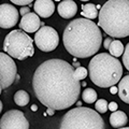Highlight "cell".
I'll use <instances>...</instances> for the list:
<instances>
[{
    "instance_id": "cell-28",
    "label": "cell",
    "mask_w": 129,
    "mask_h": 129,
    "mask_svg": "<svg viewBox=\"0 0 129 129\" xmlns=\"http://www.w3.org/2000/svg\"><path fill=\"white\" fill-rule=\"evenodd\" d=\"M54 112H55V110H53V109H51V108H47V111H46V113L48 115H54Z\"/></svg>"
},
{
    "instance_id": "cell-11",
    "label": "cell",
    "mask_w": 129,
    "mask_h": 129,
    "mask_svg": "<svg viewBox=\"0 0 129 129\" xmlns=\"http://www.w3.org/2000/svg\"><path fill=\"white\" fill-rule=\"evenodd\" d=\"M40 25H41V21L39 18V15L37 13H28L24 15L22 17V21L19 22V27L21 29L32 34L40 29Z\"/></svg>"
},
{
    "instance_id": "cell-34",
    "label": "cell",
    "mask_w": 129,
    "mask_h": 129,
    "mask_svg": "<svg viewBox=\"0 0 129 129\" xmlns=\"http://www.w3.org/2000/svg\"><path fill=\"white\" fill-rule=\"evenodd\" d=\"M55 1H60V0H55Z\"/></svg>"
},
{
    "instance_id": "cell-16",
    "label": "cell",
    "mask_w": 129,
    "mask_h": 129,
    "mask_svg": "<svg viewBox=\"0 0 129 129\" xmlns=\"http://www.w3.org/2000/svg\"><path fill=\"white\" fill-rule=\"evenodd\" d=\"M82 16L88 19H94L98 17V9L94 3H87V5L82 6Z\"/></svg>"
},
{
    "instance_id": "cell-12",
    "label": "cell",
    "mask_w": 129,
    "mask_h": 129,
    "mask_svg": "<svg viewBox=\"0 0 129 129\" xmlns=\"http://www.w3.org/2000/svg\"><path fill=\"white\" fill-rule=\"evenodd\" d=\"M34 9L39 16L47 18L53 15L55 11V5L53 0H36Z\"/></svg>"
},
{
    "instance_id": "cell-9",
    "label": "cell",
    "mask_w": 129,
    "mask_h": 129,
    "mask_svg": "<svg viewBox=\"0 0 129 129\" xmlns=\"http://www.w3.org/2000/svg\"><path fill=\"white\" fill-rule=\"evenodd\" d=\"M0 129H29V123L22 111L10 110L2 115Z\"/></svg>"
},
{
    "instance_id": "cell-4",
    "label": "cell",
    "mask_w": 129,
    "mask_h": 129,
    "mask_svg": "<svg viewBox=\"0 0 129 129\" xmlns=\"http://www.w3.org/2000/svg\"><path fill=\"white\" fill-rule=\"evenodd\" d=\"M88 73L95 85L107 88L114 86L123 75V66L119 60L108 53H100L91 58Z\"/></svg>"
},
{
    "instance_id": "cell-13",
    "label": "cell",
    "mask_w": 129,
    "mask_h": 129,
    "mask_svg": "<svg viewBox=\"0 0 129 129\" xmlns=\"http://www.w3.org/2000/svg\"><path fill=\"white\" fill-rule=\"evenodd\" d=\"M58 14L61 17L69 19L72 18L78 12V6L73 0H62L57 8Z\"/></svg>"
},
{
    "instance_id": "cell-25",
    "label": "cell",
    "mask_w": 129,
    "mask_h": 129,
    "mask_svg": "<svg viewBox=\"0 0 129 129\" xmlns=\"http://www.w3.org/2000/svg\"><path fill=\"white\" fill-rule=\"evenodd\" d=\"M19 13H21L23 16H24V15H26V14H28V13H30L29 7H27V6L22 7V8H21V10H19Z\"/></svg>"
},
{
    "instance_id": "cell-31",
    "label": "cell",
    "mask_w": 129,
    "mask_h": 129,
    "mask_svg": "<svg viewBox=\"0 0 129 129\" xmlns=\"http://www.w3.org/2000/svg\"><path fill=\"white\" fill-rule=\"evenodd\" d=\"M0 111H2V102H0Z\"/></svg>"
},
{
    "instance_id": "cell-27",
    "label": "cell",
    "mask_w": 129,
    "mask_h": 129,
    "mask_svg": "<svg viewBox=\"0 0 129 129\" xmlns=\"http://www.w3.org/2000/svg\"><path fill=\"white\" fill-rule=\"evenodd\" d=\"M110 91H111V94H113V95H115L116 92H118V88H116L115 87V85L114 86H112V87H110Z\"/></svg>"
},
{
    "instance_id": "cell-33",
    "label": "cell",
    "mask_w": 129,
    "mask_h": 129,
    "mask_svg": "<svg viewBox=\"0 0 129 129\" xmlns=\"http://www.w3.org/2000/svg\"><path fill=\"white\" fill-rule=\"evenodd\" d=\"M81 1H88V0H81Z\"/></svg>"
},
{
    "instance_id": "cell-23",
    "label": "cell",
    "mask_w": 129,
    "mask_h": 129,
    "mask_svg": "<svg viewBox=\"0 0 129 129\" xmlns=\"http://www.w3.org/2000/svg\"><path fill=\"white\" fill-rule=\"evenodd\" d=\"M14 5H18V6H28L34 1V0H11Z\"/></svg>"
},
{
    "instance_id": "cell-19",
    "label": "cell",
    "mask_w": 129,
    "mask_h": 129,
    "mask_svg": "<svg viewBox=\"0 0 129 129\" xmlns=\"http://www.w3.org/2000/svg\"><path fill=\"white\" fill-rule=\"evenodd\" d=\"M83 101L86 103H94L97 101V92L92 88H86L82 92Z\"/></svg>"
},
{
    "instance_id": "cell-1",
    "label": "cell",
    "mask_w": 129,
    "mask_h": 129,
    "mask_svg": "<svg viewBox=\"0 0 129 129\" xmlns=\"http://www.w3.org/2000/svg\"><path fill=\"white\" fill-rule=\"evenodd\" d=\"M32 88L43 106L59 111L73 106L81 92L73 67L62 59H48L40 64L34 73Z\"/></svg>"
},
{
    "instance_id": "cell-8",
    "label": "cell",
    "mask_w": 129,
    "mask_h": 129,
    "mask_svg": "<svg viewBox=\"0 0 129 129\" xmlns=\"http://www.w3.org/2000/svg\"><path fill=\"white\" fill-rule=\"evenodd\" d=\"M17 79V69L13 58L2 52L0 54V88L6 89Z\"/></svg>"
},
{
    "instance_id": "cell-22",
    "label": "cell",
    "mask_w": 129,
    "mask_h": 129,
    "mask_svg": "<svg viewBox=\"0 0 129 129\" xmlns=\"http://www.w3.org/2000/svg\"><path fill=\"white\" fill-rule=\"evenodd\" d=\"M123 62L125 64V68L129 71V43L125 47V52L123 54Z\"/></svg>"
},
{
    "instance_id": "cell-21",
    "label": "cell",
    "mask_w": 129,
    "mask_h": 129,
    "mask_svg": "<svg viewBox=\"0 0 129 129\" xmlns=\"http://www.w3.org/2000/svg\"><path fill=\"white\" fill-rule=\"evenodd\" d=\"M87 74H89L88 73V70L86 69V68H84V67H79V68H76V69L74 70V76H75V79L78 81L84 80L87 76Z\"/></svg>"
},
{
    "instance_id": "cell-7",
    "label": "cell",
    "mask_w": 129,
    "mask_h": 129,
    "mask_svg": "<svg viewBox=\"0 0 129 129\" xmlns=\"http://www.w3.org/2000/svg\"><path fill=\"white\" fill-rule=\"evenodd\" d=\"M35 42L42 52H52L59 44L58 34L53 27L42 26L35 35Z\"/></svg>"
},
{
    "instance_id": "cell-24",
    "label": "cell",
    "mask_w": 129,
    "mask_h": 129,
    "mask_svg": "<svg viewBox=\"0 0 129 129\" xmlns=\"http://www.w3.org/2000/svg\"><path fill=\"white\" fill-rule=\"evenodd\" d=\"M117 108H118L117 103H116V102H114V101H112V102H110V103H109V110H110V111H112V112H115V111H117Z\"/></svg>"
},
{
    "instance_id": "cell-32",
    "label": "cell",
    "mask_w": 129,
    "mask_h": 129,
    "mask_svg": "<svg viewBox=\"0 0 129 129\" xmlns=\"http://www.w3.org/2000/svg\"><path fill=\"white\" fill-rule=\"evenodd\" d=\"M118 129H129V127H123V128H118Z\"/></svg>"
},
{
    "instance_id": "cell-15",
    "label": "cell",
    "mask_w": 129,
    "mask_h": 129,
    "mask_svg": "<svg viewBox=\"0 0 129 129\" xmlns=\"http://www.w3.org/2000/svg\"><path fill=\"white\" fill-rule=\"evenodd\" d=\"M118 96L120 100L129 104V74L118 82Z\"/></svg>"
},
{
    "instance_id": "cell-3",
    "label": "cell",
    "mask_w": 129,
    "mask_h": 129,
    "mask_svg": "<svg viewBox=\"0 0 129 129\" xmlns=\"http://www.w3.org/2000/svg\"><path fill=\"white\" fill-rule=\"evenodd\" d=\"M98 26L114 38L129 36V0H109L99 12Z\"/></svg>"
},
{
    "instance_id": "cell-18",
    "label": "cell",
    "mask_w": 129,
    "mask_h": 129,
    "mask_svg": "<svg viewBox=\"0 0 129 129\" xmlns=\"http://www.w3.org/2000/svg\"><path fill=\"white\" fill-rule=\"evenodd\" d=\"M29 95H28V92L25 91V90H17L15 92L14 95V102L17 104V106L19 107H25L28 104V102H29Z\"/></svg>"
},
{
    "instance_id": "cell-29",
    "label": "cell",
    "mask_w": 129,
    "mask_h": 129,
    "mask_svg": "<svg viewBox=\"0 0 129 129\" xmlns=\"http://www.w3.org/2000/svg\"><path fill=\"white\" fill-rule=\"evenodd\" d=\"M31 110L34 111V112H35V111H37V110H38V107L36 106V104H32V106H31Z\"/></svg>"
},
{
    "instance_id": "cell-26",
    "label": "cell",
    "mask_w": 129,
    "mask_h": 129,
    "mask_svg": "<svg viewBox=\"0 0 129 129\" xmlns=\"http://www.w3.org/2000/svg\"><path fill=\"white\" fill-rule=\"evenodd\" d=\"M112 41H113V40H112L111 38H107L106 40H104V42H103V46H104V48H107V50H109V47H110Z\"/></svg>"
},
{
    "instance_id": "cell-20",
    "label": "cell",
    "mask_w": 129,
    "mask_h": 129,
    "mask_svg": "<svg viewBox=\"0 0 129 129\" xmlns=\"http://www.w3.org/2000/svg\"><path fill=\"white\" fill-rule=\"evenodd\" d=\"M95 108L96 110L98 111L99 113H106L107 110L109 109V104H108V101L106 99H99L96 101V104H95Z\"/></svg>"
},
{
    "instance_id": "cell-5",
    "label": "cell",
    "mask_w": 129,
    "mask_h": 129,
    "mask_svg": "<svg viewBox=\"0 0 129 129\" xmlns=\"http://www.w3.org/2000/svg\"><path fill=\"white\" fill-rule=\"evenodd\" d=\"M59 129H106L104 120L90 108L78 107L62 116Z\"/></svg>"
},
{
    "instance_id": "cell-2",
    "label": "cell",
    "mask_w": 129,
    "mask_h": 129,
    "mask_svg": "<svg viewBox=\"0 0 129 129\" xmlns=\"http://www.w3.org/2000/svg\"><path fill=\"white\" fill-rule=\"evenodd\" d=\"M62 40L69 54L78 58H87L99 51L102 35L97 24L81 17L68 24L63 30Z\"/></svg>"
},
{
    "instance_id": "cell-10",
    "label": "cell",
    "mask_w": 129,
    "mask_h": 129,
    "mask_svg": "<svg viewBox=\"0 0 129 129\" xmlns=\"http://www.w3.org/2000/svg\"><path fill=\"white\" fill-rule=\"evenodd\" d=\"M18 11L15 7L9 3L0 6V26L3 29H9L15 26L18 22Z\"/></svg>"
},
{
    "instance_id": "cell-17",
    "label": "cell",
    "mask_w": 129,
    "mask_h": 129,
    "mask_svg": "<svg viewBox=\"0 0 129 129\" xmlns=\"http://www.w3.org/2000/svg\"><path fill=\"white\" fill-rule=\"evenodd\" d=\"M109 52H110V54L112 56L117 58L119 56H123L124 52H125V47L120 41H118V40H113L110 47H109Z\"/></svg>"
},
{
    "instance_id": "cell-14",
    "label": "cell",
    "mask_w": 129,
    "mask_h": 129,
    "mask_svg": "<svg viewBox=\"0 0 129 129\" xmlns=\"http://www.w3.org/2000/svg\"><path fill=\"white\" fill-rule=\"evenodd\" d=\"M128 123V117L126 113L123 111H115L110 116V124L114 128H123Z\"/></svg>"
},
{
    "instance_id": "cell-6",
    "label": "cell",
    "mask_w": 129,
    "mask_h": 129,
    "mask_svg": "<svg viewBox=\"0 0 129 129\" xmlns=\"http://www.w3.org/2000/svg\"><path fill=\"white\" fill-rule=\"evenodd\" d=\"M3 50L12 58L24 60L35 54L34 41L23 30H12L3 41Z\"/></svg>"
},
{
    "instance_id": "cell-30",
    "label": "cell",
    "mask_w": 129,
    "mask_h": 129,
    "mask_svg": "<svg viewBox=\"0 0 129 129\" xmlns=\"http://www.w3.org/2000/svg\"><path fill=\"white\" fill-rule=\"evenodd\" d=\"M73 66H74L75 68H79V67H81V66H80V63H79V62H76V61L73 63Z\"/></svg>"
}]
</instances>
